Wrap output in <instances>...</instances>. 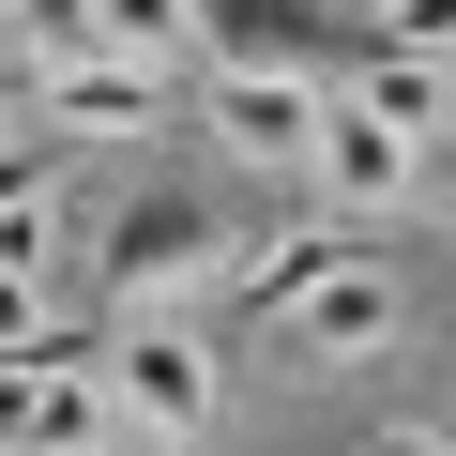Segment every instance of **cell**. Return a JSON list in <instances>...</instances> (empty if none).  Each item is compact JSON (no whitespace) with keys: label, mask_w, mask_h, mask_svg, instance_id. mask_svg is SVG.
I'll use <instances>...</instances> for the list:
<instances>
[{"label":"cell","mask_w":456,"mask_h":456,"mask_svg":"<svg viewBox=\"0 0 456 456\" xmlns=\"http://www.w3.org/2000/svg\"><path fill=\"white\" fill-rule=\"evenodd\" d=\"M122 441V380H107V335L46 320L16 365H0V456H107Z\"/></svg>","instance_id":"obj_1"},{"label":"cell","mask_w":456,"mask_h":456,"mask_svg":"<svg viewBox=\"0 0 456 456\" xmlns=\"http://www.w3.org/2000/svg\"><path fill=\"white\" fill-rule=\"evenodd\" d=\"M92 259H107V305H122V320H152V305H183V289H213V274H228V213H213V198H183V183H152V198H122V213H107V244H92Z\"/></svg>","instance_id":"obj_2"},{"label":"cell","mask_w":456,"mask_h":456,"mask_svg":"<svg viewBox=\"0 0 456 456\" xmlns=\"http://www.w3.org/2000/svg\"><path fill=\"white\" fill-rule=\"evenodd\" d=\"M107 380H122V441H198V426H213V350L167 335V320L107 335Z\"/></svg>","instance_id":"obj_3"},{"label":"cell","mask_w":456,"mask_h":456,"mask_svg":"<svg viewBox=\"0 0 456 456\" xmlns=\"http://www.w3.org/2000/svg\"><path fill=\"white\" fill-rule=\"evenodd\" d=\"M305 167L335 183V213H350V228H380V213L426 183V137H395L380 107H320V152H305Z\"/></svg>","instance_id":"obj_4"},{"label":"cell","mask_w":456,"mask_h":456,"mask_svg":"<svg viewBox=\"0 0 456 456\" xmlns=\"http://www.w3.org/2000/svg\"><path fill=\"white\" fill-rule=\"evenodd\" d=\"M274 335H289V365H365V350H395V274H380V259H350V274L289 289V305H274Z\"/></svg>","instance_id":"obj_5"},{"label":"cell","mask_w":456,"mask_h":456,"mask_svg":"<svg viewBox=\"0 0 456 456\" xmlns=\"http://www.w3.org/2000/svg\"><path fill=\"white\" fill-rule=\"evenodd\" d=\"M198 46H213V77H320L335 16L320 0H198Z\"/></svg>","instance_id":"obj_6"},{"label":"cell","mask_w":456,"mask_h":456,"mask_svg":"<svg viewBox=\"0 0 456 456\" xmlns=\"http://www.w3.org/2000/svg\"><path fill=\"white\" fill-rule=\"evenodd\" d=\"M46 122H61V137H152V122H167V61H122V46L46 61Z\"/></svg>","instance_id":"obj_7"},{"label":"cell","mask_w":456,"mask_h":456,"mask_svg":"<svg viewBox=\"0 0 456 456\" xmlns=\"http://www.w3.org/2000/svg\"><path fill=\"white\" fill-rule=\"evenodd\" d=\"M198 107H213V137L244 167H305L320 152V77H213Z\"/></svg>","instance_id":"obj_8"},{"label":"cell","mask_w":456,"mask_h":456,"mask_svg":"<svg viewBox=\"0 0 456 456\" xmlns=\"http://www.w3.org/2000/svg\"><path fill=\"white\" fill-rule=\"evenodd\" d=\"M350 259H365V228H350V213H305L289 244H259V259H228V305H244V320H274L289 289H320V274H350Z\"/></svg>","instance_id":"obj_9"},{"label":"cell","mask_w":456,"mask_h":456,"mask_svg":"<svg viewBox=\"0 0 456 456\" xmlns=\"http://www.w3.org/2000/svg\"><path fill=\"white\" fill-rule=\"evenodd\" d=\"M350 107H380L395 137H441V122H456V77H441V61H365Z\"/></svg>","instance_id":"obj_10"},{"label":"cell","mask_w":456,"mask_h":456,"mask_svg":"<svg viewBox=\"0 0 456 456\" xmlns=\"http://www.w3.org/2000/svg\"><path fill=\"white\" fill-rule=\"evenodd\" d=\"M92 46H122V61H183V46H198V0H92Z\"/></svg>","instance_id":"obj_11"},{"label":"cell","mask_w":456,"mask_h":456,"mask_svg":"<svg viewBox=\"0 0 456 456\" xmlns=\"http://www.w3.org/2000/svg\"><path fill=\"white\" fill-rule=\"evenodd\" d=\"M365 61H441L456 77V0H380V16H365Z\"/></svg>","instance_id":"obj_12"},{"label":"cell","mask_w":456,"mask_h":456,"mask_svg":"<svg viewBox=\"0 0 456 456\" xmlns=\"http://www.w3.org/2000/svg\"><path fill=\"white\" fill-rule=\"evenodd\" d=\"M0 46H16L31 77H46V61H92V0H16V16H0Z\"/></svg>","instance_id":"obj_13"},{"label":"cell","mask_w":456,"mask_h":456,"mask_svg":"<svg viewBox=\"0 0 456 456\" xmlns=\"http://www.w3.org/2000/svg\"><path fill=\"white\" fill-rule=\"evenodd\" d=\"M31 335H46V274H16V259H0V365H16Z\"/></svg>","instance_id":"obj_14"},{"label":"cell","mask_w":456,"mask_h":456,"mask_svg":"<svg viewBox=\"0 0 456 456\" xmlns=\"http://www.w3.org/2000/svg\"><path fill=\"white\" fill-rule=\"evenodd\" d=\"M31 107H46V77H31L16 46H0V137H31Z\"/></svg>","instance_id":"obj_15"},{"label":"cell","mask_w":456,"mask_h":456,"mask_svg":"<svg viewBox=\"0 0 456 456\" xmlns=\"http://www.w3.org/2000/svg\"><path fill=\"white\" fill-rule=\"evenodd\" d=\"M350 456H441V441H426V426H380V441H350Z\"/></svg>","instance_id":"obj_16"},{"label":"cell","mask_w":456,"mask_h":456,"mask_svg":"<svg viewBox=\"0 0 456 456\" xmlns=\"http://www.w3.org/2000/svg\"><path fill=\"white\" fill-rule=\"evenodd\" d=\"M426 183H441V198H456V122H441V137H426Z\"/></svg>","instance_id":"obj_17"},{"label":"cell","mask_w":456,"mask_h":456,"mask_svg":"<svg viewBox=\"0 0 456 456\" xmlns=\"http://www.w3.org/2000/svg\"><path fill=\"white\" fill-rule=\"evenodd\" d=\"M122 456H183V441H122Z\"/></svg>","instance_id":"obj_18"},{"label":"cell","mask_w":456,"mask_h":456,"mask_svg":"<svg viewBox=\"0 0 456 456\" xmlns=\"http://www.w3.org/2000/svg\"><path fill=\"white\" fill-rule=\"evenodd\" d=\"M0 16H16V0H0Z\"/></svg>","instance_id":"obj_19"}]
</instances>
